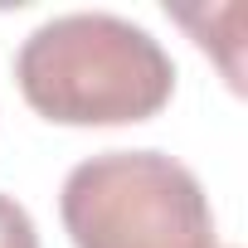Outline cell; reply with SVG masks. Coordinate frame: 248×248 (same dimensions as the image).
I'll return each mask as SVG.
<instances>
[{"label": "cell", "instance_id": "cell-2", "mask_svg": "<svg viewBox=\"0 0 248 248\" xmlns=\"http://www.w3.org/2000/svg\"><path fill=\"white\" fill-rule=\"evenodd\" d=\"M59 214L73 248H219L214 209L166 151H102L68 170Z\"/></svg>", "mask_w": 248, "mask_h": 248}, {"label": "cell", "instance_id": "cell-3", "mask_svg": "<svg viewBox=\"0 0 248 248\" xmlns=\"http://www.w3.org/2000/svg\"><path fill=\"white\" fill-rule=\"evenodd\" d=\"M0 248H39V229L15 195H0Z\"/></svg>", "mask_w": 248, "mask_h": 248}, {"label": "cell", "instance_id": "cell-1", "mask_svg": "<svg viewBox=\"0 0 248 248\" xmlns=\"http://www.w3.org/2000/svg\"><path fill=\"white\" fill-rule=\"evenodd\" d=\"M25 102L59 127H127L156 117L175 93L161 39L107 10L44 20L15 54Z\"/></svg>", "mask_w": 248, "mask_h": 248}]
</instances>
